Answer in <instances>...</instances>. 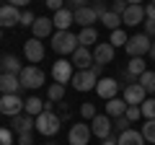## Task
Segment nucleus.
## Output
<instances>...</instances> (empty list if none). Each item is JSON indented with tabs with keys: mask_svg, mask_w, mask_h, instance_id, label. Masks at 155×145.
Instances as JSON below:
<instances>
[{
	"mask_svg": "<svg viewBox=\"0 0 155 145\" xmlns=\"http://www.w3.org/2000/svg\"><path fill=\"white\" fill-rule=\"evenodd\" d=\"M78 47H80L78 34H72V31H54L52 34V49H54L57 55L67 57V55H72Z\"/></svg>",
	"mask_w": 155,
	"mask_h": 145,
	"instance_id": "1",
	"label": "nucleus"
},
{
	"mask_svg": "<svg viewBox=\"0 0 155 145\" xmlns=\"http://www.w3.org/2000/svg\"><path fill=\"white\" fill-rule=\"evenodd\" d=\"M60 124H62V119L54 112H41L36 117V132L44 135V137H54L60 132Z\"/></svg>",
	"mask_w": 155,
	"mask_h": 145,
	"instance_id": "2",
	"label": "nucleus"
},
{
	"mask_svg": "<svg viewBox=\"0 0 155 145\" xmlns=\"http://www.w3.org/2000/svg\"><path fill=\"white\" fill-rule=\"evenodd\" d=\"M150 44H153V39L147 34H134V36H129L124 49H127L129 57H145V55H150Z\"/></svg>",
	"mask_w": 155,
	"mask_h": 145,
	"instance_id": "3",
	"label": "nucleus"
},
{
	"mask_svg": "<svg viewBox=\"0 0 155 145\" xmlns=\"http://www.w3.org/2000/svg\"><path fill=\"white\" fill-rule=\"evenodd\" d=\"M91 132H93V137H111L114 135V119L109 117V114H96L93 119H91Z\"/></svg>",
	"mask_w": 155,
	"mask_h": 145,
	"instance_id": "4",
	"label": "nucleus"
},
{
	"mask_svg": "<svg viewBox=\"0 0 155 145\" xmlns=\"http://www.w3.org/2000/svg\"><path fill=\"white\" fill-rule=\"evenodd\" d=\"M18 78H21L23 88H41V86H44V70L36 67V65H26Z\"/></svg>",
	"mask_w": 155,
	"mask_h": 145,
	"instance_id": "5",
	"label": "nucleus"
},
{
	"mask_svg": "<svg viewBox=\"0 0 155 145\" xmlns=\"http://www.w3.org/2000/svg\"><path fill=\"white\" fill-rule=\"evenodd\" d=\"M0 114L3 117H18V114H23V99L18 93L0 96Z\"/></svg>",
	"mask_w": 155,
	"mask_h": 145,
	"instance_id": "6",
	"label": "nucleus"
},
{
	"mask_svg": "<svg viewBox=\"0 0 155 145\" xmlns=\"http://www.w3.org/2000/svg\"><path fill=\"white\" fill-rule=\"evenodd\" d=\"M91 137H93V132H91V124H85V122L72 124L70 132H67V143L70 145H88Z\"/></svg>",
	"mask_w": 155,
	"mask_h": 145,
	"instance_id": "7",
	"label": "nucleus"
},
{
	"mask_svg": "<svg viewBox=\"0 0 155 145\" xmlns=\"http://www.w3.org/2000/svg\"><path fill=\"white\" fill-rule=\"evenodd\" d=\"M72 88L75 91H80V93H85V91H91V88H96V83H98V78H96L91 70H78L75 75H72Z\"/></svg>",
	"mask_w": 155,
	"mask_h": 145,
	"instance_id": "8",
	"label": "nucleus"
},
{
	"mask_svg": "<svg viewBox=\"0 0 155 145\" xmlns=\"http://www.w3.org/2000/svg\"><path fill=\"white\" fill-rule=\"evenodd\" d=\"M70 62L78 70H91V65H93V49L91 47H78L70 55Z\"/></svg>",
	"mask_w": 155,
	"mask_h": 145,
	"instance_id": "9",
	"label": "nucleus"
},
{
	"mask_svg": "<svg viewBox=\"0 0 155 145\" xmlns=\"http://www.w3.org/2000/svg\"><path fill=\"white\" fill-rule=\"evenodd\" d=\"M72 62H67V60H57L54 65H52V78H54V83H62V86H67L72 80Z\"/></svg>",
	"mask_w": 155,
	"mask_h": 145,
	"instance_id": "10",
	"label": "nucleus"
},
{
	"mask_svg": "<svg viewBox=\"0 0 155 145\" xmlns=\"http://www.w3.org/2000/svg\"><path fill=\"white\" fill-rule=\"evenodd\" d=\"M11 130L16 135H26L31 130H36V117L31 114H18V117H11Z\"/></svg>",
	"mask_w": 155,
	"mask_h": 145,
	"instance_id": "11",
	"label": "nucleus"
},
{
	"mask_svg": "<svg viewBox=\"0 0 155 145\" xmlns=\"http://www.w3.org/2000/svg\"><path fill=\"white\" fill-rule=\"evenodd\" d=\"M21 23V8L16 5H3L0 8V29H11V26H18Z\"/></svg>",
	"mask_w": 155,
	"mask_h": 145,
	"instance_id": "12",
	"label": "nucleus"
},
{
	"mask_svg": "<svg viewBox=\"0 0 155 145\" xmlns=\"http://www.w3.org/2000/svg\"><path fill=\"white\" fill-rule=\"evenodd\" d=\"M23 52H26V60L28 62H41L47 49H44V44H41V39L31 36V39H26V44H23Z\"/></svg>",
	"mask_w": 155,
	"mask_h": 145,
	"instance_id": "13",
	"label": "nucleus"
},
{
	"mask_svg": "<svg viewBox=\"0 0 155 145\" xmlns=\"http://www.w3.org/2000/svg\"><path fill=\"white\" fill-rule=\"evenodd\" d=\"M96 93L101 96V99H116V93H119V83H116L114 78H98V83H96Z\"/></svg>",
	"mask_w": 155,
	"mask_h": 145,
	"instance_id": "14",
	"label": "nucleus"
},
{
	"mask_svg": "<svg viewBox=\"0 0 155 145\" xmlns=\"http://www.w3.org/2000/svg\"><path fill=\"white\" fill-rule=\"evenodd\" d=\"M114 47H111V42H98V44L93 47V62H98V65H109L111 60H114Z\"/></svg>",
	"mask_w": 155,
	"mask_h": 145,
	"instance_id": "15",
	"label": "nucleus"
},
{
	"mask_svg": "<svg viewBox=\"0 0 155 145\" xmlns=\"http://www.w3.org/2000/svg\"><path fill=\"white\" fill-rule=\"evenodd\" d=\"M23 86H21V78L18 75H13V72H3L0 75V93L8 96V93H18Z\"/></svg>",
	"mask_w": 155,
	"mask_h": 145,
	"instance_id": "16",
	"label": "nucleus"
},
{
	"mask_svg": "<svg viewBox=\"0 0 155 145\" xmlns=\"http://www.w3.org/2000/svg\"><path fill=\"white\" fill-rule=\"evenodd\" d=\"M72 16H75V23H80L83 29H88V26H93L96 21H98V16H96V11L91 5H83V8H75L72 11Z\"/></svg>",
	"mask_w": 155,
	"mask_h": 145,
	"instance_id": "17",
	"label": "nucleus"
},
{
	"mask_svg": "<svg viewBox=\"0 0 155 145\" xmlns=\"http://www.w3.org/2000/svg\"><path fill=\"white\" fill-rule=\"evenodd\" d=\"M31 31H34V36H36V39L52 36V34H54V21H52V18H47V16H41V18H36V21H34Z\"/></svg>",
	"mask_w": 155,
	"mask_h": 145,
	"instance_id": "18",
	"label": "nucleus"
},
{
	"mask_svg": "<svg viewBox=\"0 0 155 145\" xmlns=\"http://www.w3.org/2000/svg\"><path fill=\"white\" fill-rule=\"evenodd\" d=\"M145 99H147V91H145L140 83L124 86V101H127V104H142Z\"/></svg>",
	"mask_w": 155,
	"mask_h": 145,
	"instance_id": "19",
	"label": "nucleus"
},
{
	"mask_svg": "<svg viewBox=\"0 0 155 145\" xmlns=\"http://www.w3.org/2000/svg\"><path fill=\"white\" fill-rule=\"evenodd\" d=\"M124 26H137V23H145V8L142 5H129L122 16Z\"/></svg>",
	"mask_w": 155,
	"mask_h": 145,
	"instance_id": "20",
	"label": "nucleus"
},
{
	"mask_svg": "<svg viewBox=\"0 0 155 145\" xmlns=\"http://www.w3.org/2000/svg\"><path fill=\"white\" fill-rule=\"evenodd\" d=\"M52 21H54V29H57V31H70V26L75 23V16H72L70 8H62V11L54 13Z\"/></svg>",
	"mask_w": 155,
	"mask_h": 145,
	"instance_id": "21",
	"label": "nucleus"
},
{
	"mask_svg": "<svg viewBox=\"0 0 155 145\" xmlns=\"http://www.w3.org/2000/svg\"><path fill=\"white\" fill-rule=\"evenodd\" d=\"M116 145H145V137H142V132H137V130L129 127L127 132L116 135Z\"/></svg>",
	"mask_w": 155,
	"mask_h": 145,
	"instance_id": "22",
	"label": "nucleus"
},
{
	"mask_svg": "<svg viewBox=\"0 0 155 145\" xmlns=\"http://www.w3.org/2000/svg\"><path fill=\"white\" fill-rule=\"evenodd\" d=\"M127 101L124 99H109V104H106V114H109L111 119H116V117H124V112H127Z\"/></svg>",
	"mask_w": 155,
	"mask_h": 145,
	"instance_id": "23",
	"label": "nucleus"
},
{
	"mask_svg": "<svg viewBox=\"0 0 155 145\" xmlns=\"http://www.w3.org/2000/svg\"><path fill=\"white\" fill-rule=\"evenodd\" d=\"M145 70H147V62H145L142 57H132V60H129V65H127V75L134 80V83H137V78L142 75Z\"/></svg>",
	"mask_w": 155,
	"mask_h": 145,
	"instance_id": "24",
	"label": "nucleus"
},
{
	"mask_svg": "<svg viewBox=\"0 0 155 145\" xmlns=\"http://www.w3.org/2000/svg\"><path fill=\"white\" fill-rule=\"evenodd\" d=\"M0 65H3V72H13V75H21V60H18L16 55H5L3 60H0Z\"/></svg>",
	"mask_w": 155,
	"mask_h": 145,
	"instance_id": "25",
	"label": "nucleus"
},
{
	"mask_svg": "<svg viewBox=\"0 0 155 145\" xmlns=\"http://www.w3.org/2000/svg\"><path fill=\"white\" fill-rule=\"evenodd\" d=\"M23 112L31 114V117H39V114L44 112V101L39 99V96H31V99L23 101Z\"/></svg>",
	"mask_w": 155,
	"mask_h": 145,
	"instance_id": "26",
	"label": "nucleus"
},
{
	"mask_svg": "<svg viewBox=\"0 0 155 145\" xmlns=\"http://www.w3.org/2000/svg\"><path fill=\"white\" fill-rule=\"evenodd\" d=\"M78 42H80V47H93L96 42H98V31H96V26L83 29V31L78 34Z\"/></svg>",
	"mask_w": 155,
	"mask_h": 145,
	"instance_id": "27",
	"label": "nucleus"
},
{
	"mask_svg": "<svg viewBox=\"0 0 155 145\" xmlns=\"http://www.w3.org/2000/svg\"><path fill=\"white\" fill-rule=\"evenodd\" d=\"M101 23H104L109 31H116V29H122V16H116V13H111V11H106L104 16L98 18Z\"/></svg>",
	"mask_w": 155,
	"mask_h": 145,
	"instance_id": "28",
	"label": "nucleus"
},
{
	"mask_svg": "<svg viewBox=\"0 0 155 145\" xmlns=\"http://www.w3.org/2000/svg\"><path fill=\"white\" fill-rule=\"evenodd\" d=\"M137 83L142 86V88L147 91L150 96H153V93H155V72H153V70H145L142 75H140V78H137Z\"/></svg>",
	"mask_w": 155,
	"mask_h": 145,
	"instance_id": "29",
	"label": "nucleus"
},
{
	"mask_svg": "<svg viewBox=\"0 0 155 145\" xmlns=\"http://www.w3.org/2000/svg\"><path fill=\"white\" fill-rule=\"evenodd\" d=\"M109 42H111V47H127V42H129V36H127V31L124 29H116V31H111V36H109Z\"/></svg>",
	"mask_w": 155,
	"mask_h": 145,
	"instance_id": "30",
	"label": "nucleus"
},
{
	"mask_svg": "<svg viewBox=\"0 0 155 145\" xmlns=\"http://www.w3.org/2000/svg\"><path fill=\"white\" fill-rule=\"evenodd\" d=\"M62 96H65V86H62V83H52L49 88H47V99L54 101V104L62 101Z\"/></svg>",
	"mask_w": 155,
	"mask_h": 145,
	"instance_id": "31",
	"label": "nucleus"
},
{
	"mask_svg": "<svg viewBox=\"0 0 155 145\" xmlns=\"http://www.w3.org/2000/svg\"><path fill=\"white\" fill-rule=\"evenodd\" d=\"M142 137L147 140V143H155V119H145V124H142Z\"/></svg>",
	"mask_w": 155,
	"mask_h": 145,
	"instance_id": "32",
	"label": "nucleus"
},
{
	"mask_svg": "<svg viewBox=\"0 0 155 145\" xmlns=\"http://www.w3.org/2000/svg\"><path fill=\"white\" fill-rule=\"evenodd\" d=\"M140 109H142L145 119H155V99H145L142 104H140Z\"/></svg>",
	"mask_w": 155,
	"mask_h": 145,
	"instance_id": "33",
	"label": "nucleus"
},
{
	"mask_svg": "<svg viewBox=\"0 0 155 145\" xmlns=\"http://www.w3.org/2000/svg\"><path fill=\"white\" fill-rule=\"evenodd\" d=\"M124 117L129 119V122H137V119H142V109H140V104H129L127 112H124Z\"/></svg>",
	"mask_w": 155,
	"mask_h": 145,
	"instance_id": "34",
	"label": "nucleus"
},
{
	"mask_svg": "<svg viewBox=\"0 0 155 145\" xmlns=\"http://www.w3.org/2000/svg\"><path fill=\"white\" fill-rule=\"evenodd\" d=\"M129 124H132V122H129L127 117H116V119H114V135L127 132V130H129Z\"/></svg>",
	"mask_w": 155,
	"mask_h": 145,
	"instance_id": "35",
	"label": "nucleus"
},
{
	"mask_svg": "<svg viewBox=\"0 0 155 145\" xmlns=\"http://www.w3.org/2000/svg\"><path fill=\"white\" fill-rule=\"evenodd\" d=\"M80 117H83V119H93V117H96V106L91 104V101L80 104Z\"/></svg>",
	"mask_w": 155,
	"mask_h": 145,
	"instance_id": "36",
	"label": "nucleus"
},
{
	"mask_svg": "<svg viewBox=\"0 0 155 145\" xmlns=\"http://www.w3.org/2000/svg\"><path fill=\"white\" fill-rule=\"evenodd\" d=\"M13 135L11 127H0V145H13Z\"/></svg>",
	"mask_w": 155,
	"mask_h": 145,
	"instance_id": "37",
	"label": "nucleus"
},
{
	"mask_svg": "<svg viewBox=\"0 0 155 145\" xmlns=\"http://www.w3.org/2000/svg\"><path fill=\"white\" fill-rule=\"evenodd\" d=\"M127 8H129L127 0H114L109 11H111V13H116V16H124V11H127Z\"/></svg>",
	"mask_w": 155,
	"mask_h": 145,
	"instance_id": "38",
	"label": "nucleus"
},
{
	"mask_svg": "<svg viewBox=\"0 0 155 145\" xmlns=\"http://www.w3.org/2000/svg\"><path fill=\"white\" fill-rule=\"evenodd\" d=\"M34 21H36V16H34L31 11H21V23H18V26H34Z\"/></svg>",
	"mask_w": 155,
	"mask_h": 145,
	"instance_id": "39",
	"label": "nucleus"
},
{
	"mask_svg": "<svg viewBox=\"0 0 155 145\" xmlns=\"http://www.w3.org/2000/svg\"><path fill=\"white\" fill-rule=\"evenodd\" d=\"M57 109H60V114H57V117H60L62 122H65V119H70V117H72V112H70V106H67L65 101H57Z\"/></svg>",
	"mask_w": 155,
	"mask_h": 145,
	"instance_id": "40",
	"label": "nucleus"
},
{
	"mask_svg": "<svg viewBox=\"0 0 155 145\" xmlns=\"http://www.w3.org/2000/svg\"><path fill=\"white\" fill-rule=\"evenodd\" d=\"M91 8H93V11H96V16H104V13L106 11H109V8H106V0H93V3H91Z\"/></svg>",
	"mask_w": 155,
	"mask_h": 145,
	"instance_id": "41",
	"label": "nucleus"
},
{
	"mask_svg": "<svg viewBox=\"0 0 155 145\" xmlns=\"http://www.w3.org/2000/svg\"><path fill=\"white\" fill-rule=\"evenodd\" d=\"M47 3V8H49V11H62V8H65V0H44Z\"/></svg>",
	"mask_w": 155,
	"mask_h": 145,
	"instance_id": "42",
	"label": "nucleus"
},
{
	"mask_svg": "<svg viewBox=\"0 0 155 145\" xmlns=\"http://www.w3.org/2000/svg\"><path fill=\"white\" fill-rule=\"evenodd\" d=\"M145 34L147 36H155V21L153 18H145Z\"/></svg>",
	"mask_w": 155,
	"mask_h": 145,
	"instance_id": "43",
	"label": "nucleus"
},
{
	"mask_svg": "<svg viewBox=\"0 0 155 145\" xmlns=\"http://www.w3.org/2000/svg\"><path fill=\"white\" fill-rule=\"evenodd\" d=\"M104 67H106V65H98V62H93V65H91V72H93L96 78H104Z\"/></svg>",
	"mask_w": 155,
	"mask_h": 145,
	"instance_id": "44",
	"label": "nucleus"
},
{
	"mask_svg": "<svg viewBox=\"0 0 155 145\" xmlns=\"http://www.w3.org/2000/svg\"><path fill=\"white\" fill-rule=\"evenodd\" d=\"M18 145H34L31 132H26V135H18Z\"/></svg>",
	"mask_w": 155,
	"mask_h": 145,
	"instance_id": "45",
	"label": "nucleus"
},
{
	"mask_svg": "<svg viewBox=\"0 0 155 145\" xmlns=\"http://www.w3.org/2000/svg\"><path fill=\"white\" fill-rule=\"evenodd\" d=\"M145 18H153L155 21V3H150V5L145 8Z\"/></svg>",
	"mask_w": 155,
	"mask_h": 145,
	"instance_id": "46",
	"label": "nucleus"
},
{
	"mask_svg": "<svg viewBox=\"0 0 155 145\" xmlns=\"http://www.w3.org/2000/svg\"><path fill=\"white\" fill-rule=\"evenodd\" d=\"M72 5V11H75V8H83L85 5V0H67V8Z\"/></svg>",
	"mask_w": 155,
	"mask_h": 145,
	"instance_id": "47",
	"label": "nucleus"
},
{
	"mask_svg": "<svg viewBox=\"0 0 155 145\" xmlns=\"http://www.w3.org/2000/svg\"><path fill=\"white\" fill-rule=\"evenodd\" d=\"M8 3H11V5H16V8H26L31 0H8Z\"/></svg>",
	"mask_w": 155,
	"mask_h": 145,
	"instance_id": "48",
	"label": "nucleus"
},
{
	"mask_svg": "<svg viewBox=\"0 0 155 145\" xmlns=\"http://www.w3.org/2000/svg\"><path fill=\"white\" fill-rule=\"evenodd\" d=\"M101 145H116V135H111V137H106V140H104Z\"/></svg>",
	"mask_w": 155,
	"mask_h": 145,
	"instance_id": "49",
	"label": "nucleus"
},
{
	"mask_svg": "<svg viewBox=\"0 0 155 145\" xmlns=\"http://www.w3.org/2000/svg\"><path fill=\"white\" fill-rule=\"evenodd\" d=\"M150 60H155V39H153V44H150Z\"/></svg>",
	"mask_w": 155,
	"mask_h": 145,
	"instance_id": "50",
	"label": "nucleus"
},
{
	"mask_svg": "<svg viewBox=\"0 0 155 145\" xmlns=\"http://www.w3.org/2000/svg\"><path fill=\"white\" fill-rule=\"evenodd\" d=\"M129 5H140V3H142V0H127Z\"/></svg>",
	"mask_w": 155,
	"mask_h": 145,
	"instance_id": "51",
	"label": "nucleus"
},
{
	"mask_svg": "<svg viewBox=\"0 0 155 145\" xmlns=\"http://www.w3.org/2000/svg\"><path fill=\"white\" fill-rule=\"evenodd\" d=\"M44 145H57V143H44Z\"/></svg>",
	"mask_w": 155,
	"mask_h": 145,
	"instance_id": "52",
	"label": "nucleus"
},
{
	"mask_svg": "<svg viewBox=\"0 0 155 145\" xmlns=\"http://www.w3.org/2000/svg\"><path fill=\"white\" fill-rule=\"evenodd\" d=\"M0 75H3V65H0Z\"/></svg>",
	"mask_w": 155,
	"mask_h": 145,
	"instance_id": "53",
	"label": "nucleus"
},
{
	"mask_svg": "<svg viewBox=\"0 0 155 145\" xmlns=\"http://www.w3.org/2000/svg\"><path fill=\"white\" fill-rule=\"evenodd\" d=\"M150 3H155V0H150Z\"/></svg>",
	"mask_w": 155,
	"mask_h": 145,
	"instance_id": "54",
	"label": "nucleus"
},
{
	"mask_svg": "<svg viewBox=\"0 0 155 145\" xmlns=\"http://www.w3.org/2000/svg\"><path fill=\"white\" fill-rule=\"evenodd\" d=\"M111 3H114V0H111Z\"/></svg>",
	"mask_w": 155,
	"mask_h": 145,
	"instance_id": "55",
	"label": "nucleus"
},
{
	"mask_svg": "<svg viewBox=\"0 0 155 145\" xmlns=\"http://www.w3.org/2000/svg\"><path fill=\"white\" fill-rule=\"evenodd\" d=\"M0 96H3V93H0Z\"/></svg>",
	"mask_w": 155,
	"mask_h": 145,
	"instance_id": "56",
	"label": "nucleus"
}]
</instances>
